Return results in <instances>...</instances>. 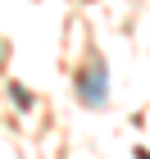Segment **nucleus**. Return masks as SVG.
I'll return each mask as SVG.
<instances>
[{
	"label": "nucleus",
	"instance_id": "obj_1",
	"mask_svg": "<svg viewBox=\"0 0 150 159\" xmlns=\"http://www.w3.org/2000/svg\"><path fill=\"white\" fill-rule=\"evenodd\" d=\"M77 96H82V105H91V109H100V105L109 100V73H105V64H91V73L77 77Z\"/></svg>",
	"mask_w": 150,
	"mask_h": 159
},
{
	"label": "nucleus",
	"instance_id": "obj_2",
	"mask_svg": "<svg viewBox=\"0 0 150 159\" xmlns=\"http://www.w3.org/2000/svg\"><path fill=\"white\" fill-rule=\"evenodd\" d=\"M14 100H18V109H32V96H27L18 82H14Z\"/></svg>",
	"mask_w": 150,
	"mask_h": 159
}]
</instances>
